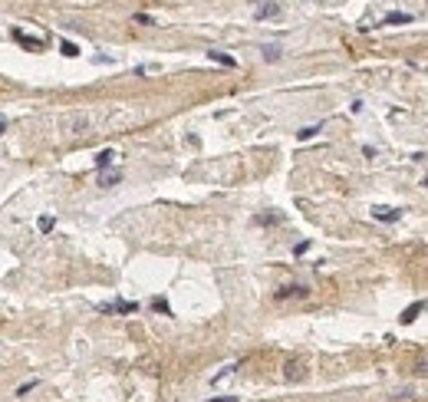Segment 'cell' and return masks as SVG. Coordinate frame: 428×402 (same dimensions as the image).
<instances>
[{
	"label": "cell",
	"mask_w": 428,
	"mask_h": 402,
	"mask_svg": "<svg viewBox=\"0 0 428 402\" xmlns=\"http://www.w3.org/2000/svg\"><path fill=\"white\" fill-rule=\"evenodd\" d=\"M208 402H237L234 396H217V399H208Z\"/></svg>",
	"instance_id": "d6986e66"
},
{
	"label": "cell",
	"mask_w": 428,
	"mask_h": 402,
	"mask_svg": "<svg viewBox=\"0 0 428 402\" xmlns=\"http://www.w3.org/2000/svg\"><path fill=\"white\" fill-rule=\"evenodd\" d=\"M306 251H310V241H300V244L293 247V254H297V257H300V254H306Z\"/></svg>",
	"instance_id": "ac0fdd59"
},
{
	"label": "cell",
	"mask_w": 428,
	"mask_h": 402,
	"mask_svg": "<svg viewBox=\"0 0 428 402\" xmlns=\"http://www.w3.org/2000/svg\"><path fill=\"white\" fill-rule=\"evenodd\" d=\"M422 310H425V300H418V303H412V307H405L398 320H402V323H412V320H415L418 313H422Z\"/></svg>",
	"instance_id": "8992f818"
},
{
	"label": "cell",
	"mask_w": 428,
	"mask_h": 402,
	"mask_svg": "<svg viewBox=\"0 0 428 402\" xmlns=\"http://www.w3.org/2000/svg\"><path fill=\"white\" fill-rule=\"evenodd\" d=\"M119 182H122V171H106V168L99 171V185H102V188H112V185H119Z\"/></svg>",
	"instance_id": "52a82bcc"
},
{
	"label": "cell",
	"mask_w": 428,
	"mask_h": 402,
	"mask_svg": "<svg viewBox=\"0 0 428 402\" xmlns=\"http://www.w3.org/2000/svg\"><path fill=\"white\" fill-rule=\"evenodd\" d=\"M102 310H116V313H135L138 303H132V300H116V303H102Z\"/></svg>",
	"instance_id": "3957f363"
},
{
	"label": "cell",
	"mask_w": 428,
	"mask_h": 402,
	"mask_svg": "<svg viewBox=\"0 0 428 402\" xmlns=\"http://www.w3.org/2000/svg\"><path fill=\"white\" fill-rule=\"evenodd\" d=\"M30 389H37V379H30V383H23V386H20V389H17V396H26V392H30Z\"/></svg>",
	"instance_id": "e0dca14e"
},
{
	"label": "cell",
	"mask_w": 428,
	"mask_h": 402,
	"mask_svg": "<svg viewBox=\"0 0 428 402\" xmlns=\"http://www.w3.org/2000/svg\"><path fill=\"white\" fill-rule=\"evenodd\" d=\"M412 369H415V372H422V376H428V350L415 359V366H412Z\"/></svg>",
	"instance_id": "7c38bea8"
},
{
	"label": "cell",
	"mask_w": 428,
	"mask_h": 402,
	"mask_svg": "<svg viewBox=\"0 0 428 402\" xmlns=\"http://www.w3.org/2000/svg\"><path fill=\"white\" fill-rule=\"evenodd\" d=\"M317 132H320V126H306V129H300V132H297V138H300V142H306V138H313Z\"/></svg>",
	"instance_id": "4fadbf2b"
},
{
	"label": "cell",
	"mask_w": 428,
	"mask_h": 402,
	"mask_svg": "<svg viewBox=\"0 0 428 402\" xmlns=\"http://www.w3.org/2000/svg\"><path fill=\"white\" fill-rule=\"evenodd\" d=\"M273 297H277V300H293V297H310V287H303V283H290V287H280Z\"/></svg>",
	"instance_id": "6da1fadb"
},
{
	"label": "cell",
	"mask_w": 428,
	"mask_h": 402,
	"mask_svg": "<svg viewBox=\"0 0 428 402\" xmlns=\"http://www.w3.org/2000/svg\"><path fill=\"white\" fill-rule=\"evenodd\" d=\"M412 13H405V10H392V13H385L382 17V26H395V23H412Z\"/></svg>",
	"instance_id": "7a4b0ae2"
},
{
	"label": "cell",
	"mask_w": 428,
	"mask_h": 402,
	"mask_svg": "<svg viewBox=\"0 0 428 402\" xmlns=\"http://www.w3.org/2000/svg\"><path fill=\"white\" fill-rule=\"evenodd\" d=\"M277 13H280V4H273V0H270V4H261V7H257L254 17H257V20H270V17H277Z\"/></svg>",
	"instance_id": "5b68a950"
},
{
	"label": "cell",
	"mask_w": 428,
	"mask_h": 402,
	"mask_svg": "<svg viewBox=\"0 0 428 402\" xmlns=\"http://www.w3.org/2000/svg\"><path fill=\"white\" fill-rule=\"evenodd\" d=\"M112 162H116V152H112V149H102L99 155H96V168H99V171H102V168H109Z\"/></svg>",
	"instance_id": "ba28073f"
},
{
	"label": "cell",
	"mask_w": 428,
	"mask_h": 402,
	"mask_svg": "<svg viewBox=\"0 0 428 402\" xmlns=\"http://www.w3.org/2000/svg\"><path fill=\"white\" fill-rule=\"evenodd\" d=\"M280 214H257V224H277Z\"/></svg>",
	"instance_id": "5bb4252c"
},
{
	"label": "cell",
	"mask_w": 428,
	"mask_h": 402,
	"mask_svg": "<svg viewBox=\"0 0 428 402\" xmlns=\"http://www.w3.org/2000/svg\"><path fill=\"white\" fill-rule=\"evenodd\" d=\"M152 307H155V310H158V313H168V317H172V307H168V303H165V300H161V297H158V300H155V303H152Z\"/></svg>",
	"instance_id": "9a60e30c"
},
{
	"label": "cell",
	"mask_w": 428,
	"mask_h": 402,
	"mask_svg": "<svg viewBox=\"0 0 428 402\" xmlns=\"http://www.w3.org/2000/svg\"><path fill=\"white\" fill-rule=\"evenodd\" d=\"M53 224H56V221L50 218V214H46V218H40V231H53Z\"/></svg>",
	"instance_id": "2e32d148"
},
{
	"label": "cell",
	"mask_w": 428,
	"mask_h": 402,
	"mask_svg": "<svg viewBox=\"0 0 428 402\" xmlns=\"http://www.w3.org/2000/svg\"><path fill=\"white\" fill-rule=\"evenodd\" d=\"M373 218L376 221H398L402 211H398V208H373Z\"/></svg>",
	"instance_id": "277c9868"
},
{
	"label": "cell",
	"mask_w": 428,
	"mask_h": 402,
	"mask_svg": "<svg viewBox=\"0 0 428 402\" xmlns=\"http://www.w3.org/2000/svg\"><path fill=\"white\" fill-rule=\"evenodd\" d=\"M60 53H63V56H69V60H76V56H79V46L69 43V40H63V43H60Z\"/></svg>",
	"instance_id": "30bf717a"
},
{
	"label": "cell",
	"mask_w": 428,
	"mask_h": 402,
	"mask_svg": "<svg viewBox=\"0 0 428 402\" xmlns=\"http://www.w3.org/2000/svg\"><path fill=\"white\" fill-rule=\"evenodd\" d=\"M264 60H267V63H277V60H280V46L267 43V46H264Z\"/></svg>",
	"instance_id": "8fae6325"
},
{
	"label": "cell",
	"mask_w": 428,
	"mask_h": 402,
	"mask_svg": "<svg viewBox=\"0 0 428 402\" xmlns=\"http://www.w3.org/2000/svg\"><path fill=\"white\" fill-rule=\"evenodd\" d=\"M208 60H214V63H221V66H237V60L227 56V53H221V50H211V53H208Z\"/></svg>",
	"instance_id": "9c48e42d"
},
{
	"label": "cell",
	"mask_w": 428,
	"mask_h": 402,
	"mask_svg": "<svg viewBox=\"0 0 428 402\" xmlns=\"http://www.w3.org/2000/svg\"><path fill=\"white\" fill-rule=\"evenodd\" d=\"M7 132V119H4V116H0V135H4Z\"/></svg>",
	"instance_id": "ffe728a7"
}]
</instances>
